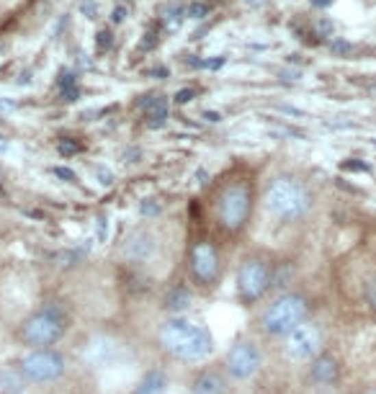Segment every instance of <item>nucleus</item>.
Instances as JSON below:
<instances>
[{
  "label": "nucleus",
  "instance_id": "nucleus-12",
  "mask_svg": "<svg viewBox=\"0 0 376 394\" xmlns=\"http://www.w3.org/2000/svg\"><path fill=\"white\" fill-rule=\"evenodd\" d=\"M340 379V363L333 353H317L310 361V382L317 386H333Z\"/></svg>",
  "mask_w": 376,
  "mask_h": 394
},
{
  "label": "nucleus",
  "instance_id": "nucleus-1",
  "mask_svg": "<svg viewBox=\"0 0 376 394\" xmlns=\"http://www.w3.org/2000/svg\"><path fill=\"white\" fill-rule=\"evenodd\" d=\"M158 343L171 358L183 363H201L206 361L216 348L214 335L201 322H194L183 315H171L162 320L158 330Z\"/></svg>",
  "mask_w": 376,
  "mask_h": 394
},
{
  "label": "nucleus",
  "instance_id": "nucleus-14",
  "mask_svg": "<svg viewBox=\"0 0 376 394\" xmlns=\"http://www.w3.org/2000/svg\"><path fill=\"white\" fill-rule=\"evenodd\" d=\"M191 394H227V373L216 369H201L191 379Z\"/></svg>",
  "mask_w": 376,
  "mask_h": 394
},
{
  "label": "nucleus",
  "instance_id": "nucleus-28",
  "mask_svg": "<svg viewBox=\"0 0 376 394\" xmlns=\"http://www.w3.org/2000/svg\"><path fill=\"white\" fill-rule=\"evenodd\" d=\"M276 108H279L281 114H289V116H307L301 108H294V106H284V103H281V106H276Z\"/></svg>",
  "mask_w": 376,
  "mask_h": 394
},
{
  "label": "nucleus",
  "instance_id": "nucleus-39",
  "mask_svg": "<svg viewBox=\"0 0 376 394\" xmlns=\"http://www.w3.org/2000/svg\"><path fill=\"white\" fill-rule=\"evenodd\" d=\"M312 394H340V392H335V389H317V392H312Z\"/></svg>",
  "mask_w": 376,
  "mask_h": 394
},
{
  "label": "nucleus",
  "instance_id": "nucleus-33",
  "mask_svg": "<svg viewBox=\"0 0 376 394\" xmlns=\"http://www.w3.org/2000/svg\"><path fill=\"white\" fill-rule=\"evenodd\" d=\"M201 116H204L206 121H212V124H216V121H222V116H219V114H216V111H204V114H201Z\"/></svg>",
  "mask_w": 376,
  "mask_h": 394
},
{
  "label": "nucleus",
  "instance_id": "nucleus-24",
  "mask_svg": "<svg viewBox=\"0 0 376 394\" xmlns=\"http://www.w3.org/2000/svg\"><path fill=\"white\" fill-rule=\"evenodd\" d=\"M366 301L371 304V309H376V278H371V284L366 286Z\"/></svg>",
  "mask_w": 376,
  "mask_h": 394
},
{
  "label": "nucleus",
  "instance_id": "nucleus-16",
  "mask_svg": "<svg viewBox=\"0 0 376 394\" xmlns=\"http://www.w3.org/2000/svg\"><path fill=\"white\" fill-rule=\"evenodd\" d=\"M168 386H171L168 373L162 369H150L134 386V394H168Z\"/></svg>",
  "mask_w": 376,
  "mask_h": 394
},
{
  "label": "nucleus",
  "instance_id": "nucleus-25",
  "mask_svg": "<svg viewBox=\"0 0 376 394\" xmlns=\"http://www.w3.org/2000/svg\"><path fill=\"white\" fill-rule=\"evenodd\" d=\"M98 49H108V47H111V42H114V39H111V32H106V29H103V32H98Z\"/></svg>",
  "mask_w": 376,
  "mask_h": 394
},
{
  "label": "nucleus",
  "instance_id": "nucleus-38",
  "mask_svg": "<svg viewBox=\"0 0 376 394\" xmlns=\"http://www.w3.org/2000/svg\"><path fill=\"white\" fill-rule=\"evenodd\" d=\"M247 5H253V8H260V5H266V0H245Z\"/></svg>",
  "mask_w": 376,
  "mask_h": 394
},
{
  "label": "nucleus",
  "instance_id": "nucleus-6",
  "mask_svg": "<svg viewBox=\"0 0 376 394\" xmlns=\"http://www.w3.org/2000/svg\"><path fill=\"white\" fill-rule=\"evenodd\" d=\"M18 373L32 384H52L67 371L65 356L54 348H32L18 358Z\"/></svg>",
  "mask_w": 376,
  "mask_h": 394
},
{
  "label": "nucleus",
  "instance_id": "nucleus-11",
  "mask_svg": "<svg viewBox=\"0 0 376 394\" xmlns=\"http://www.w3.org/2000/svg\"><path fill=\"white\" fill-rule=\"evenodd\" d=\"M158 253V234L147 227H137L127 234V240L121 243V256L129 263H147Z\"/></svg>",
  "mask_w": 376,
  "mask_h": 394
},
{
  "label": "nucleus",
  "instance_id": "nucleus-37",
  "mask_svg": "<svg viewBox=\"0 0 376 394\" xmlns=\"http://www.w3.org/2000/svg\"><path fill=\"white\" fill-rule=\"evenodd\" d=\"M312 5H317V8H327V5H333V0H312Z\"/></svg>",
  "mask_w": 376,
  "mask_h": 394
},
{
  "label": "nucleus",
  "instance_id": "nucleus-3",
  "mask_svg": "<svg viewBox=\"0 0 376 394\" xmlns=\"http://www.w3.org/2000/svg\"><path fill=\"white\" fill-rule=\"evenodd\" d=\"M70 330V317L62 307L57 304H42L26 315L18 325V341L32 351V348H52L60 343Z\"/></svg>",
  "mask_w": 376,
  "mask_h": 394
},
{
  "label": "nucleus",
  "instance_id": "nucleus-26",
  "mask_svg": "<svg viewBox=\"0 0 376 394\" xmlns=\"http://www.w3.org/2000/svg\"><path fill=\"white\" fill-rule=\"evenodd\" d=\"M60 152L62 155H75V152H80V145H75V142H60Z\"/></svg>",
  "mask_w": 376,
  "mask_h": 394
},
{
  "label": "nucleus",
  "instance_id": "nucleus-9",
  "mask_svg": "<svg viewBox=\"0 0 376 394\" xmlns=\"http://www.w3.org/2000/svg\"><path fill=\"white\" fill-rule=\"evenodd\" d=\"M188 273L191 281L204 288H214L222 276V258L216 253L214 243L206 240H196L188 247Z\"/></svg>",
  "mask_w": 376,
  "mask_h": 394
},
{
  "label": "nucleus",
  "instance_id": "nucleus-40",
  "mask_svg": "<svg viewBox=\"0 0 376 394\" xmlns=\"http://www.w3.org/2000/svg\"><path fill=\"white\" fill-rule=\"evenodd\" d=\"M366 394H376V386H371V389H368Z\"/></svg>",
  "mask_w": 376,
  "mask_h": 394
},
{
  "label": "nucleus",
  "instance_id": "nucleus-4",
  "mask_svg": "<svg viewBox=\"0 0 376 394\" xmlns=\"http://www.w3.org/2000/svg\"><path fill=\"white\" fill-rule=\"evenodd\" d=\"M310 317V301L299 291H284L258 315V328L268 338H286L297 325Z\"/></svg>",
  "mask_w": 376,
  "mask_h": 394
},
{
  "label": "nucleus",
  "instance_id": "nucleus-32",
  "mask_svg": "<svg viewBox=\"0 0 376 394\" xmlns=\"http://www.w3.org/2000/svg\"><path fill=\"white\" fill-rule=\"evenodd\" d=\"M317 29H320V34H323V36H333V23H330V21H320V23H317Z\"/></svg>",
  "mask_w": 376,
  "mask_h": 394
},
{
  "label": "nucleus",
  "instance_id": "nucleus-13",
  "mask_svg": "<svg viewBox=\"0 0 376 394\" xmlns=\"http://www.w3.org/2000/svg\"><path fill=\"white\" fill-rule=\"evenodd\" d=\"M116 356H118L116 343L103 338V335H98V338H93V341L86 345L83 361H86L90 369H103V366H108L111 361H116Z\"/></svg>",
  "mask_w": 376,
  "mask_h": 394
},
{
  "label": "nucleus",
  "instance_id": "nucleus-29",
  "mask_svg": "<svg viewBox=\"0 0 376 394\" xmlns=\"http://www.w3.org/2000/svg\"><path fill=\"white\" fill-rule=\"evenodd\" d=\"M124 16H127V8H124V5H118V8H114V13H111V21L121 23L124 21Z\"/></svg>",
  "mask_w": 376,
  "mask_h": 394
},
{
  "label": "nucleus",
  "instance_id": "nucleus-15",
  "mask_svg": "<svg viewBox=\"0 0 376 394\" xmlns=\"http://www.w3.org/2000/svg\"><path fill=\"white\" fill-rule=\"evenodd\" d=\"M145 108V121L150 129H160L168 121V98L162 96H147V101H140Z\"/></svg>",
  "mask_w": 376,
  "mask_h": 394
},
{
  "label": "nucleus",
  "instance_id": "nucleus-17",
  "mask_svg": "<svg viewBox=\"0 0 376 394\" xmlns=\"http://www.w3.org/2000/svg\"><path fill=\"white\" fill-rule=\"evenodd\" d=\"M191 304V291L188 286H173L165 294V309H171L173 315H181L183 309Z\"/></svg>",
  "mask_w": 376,
  "mask_h": 394
},
{
  "label": "nucleus",
  "instance_id": "nucleus-35",
  "mask_svg": "<svg viewBox=\"0 0 376 394\" xmlns=\"http://www.w3.org/2000/svg\"><path fill=\"white\" fill-rule=\"evenodd\" d=\"M147 75H155V77H168V70H162V67H152V70H147Z\"/></svg>",
  "mask_w": 376,
  "mask_h": 394
},
{
  "label": "nucleus",
  "instance_id": "nucleus-30",
  "mask_svg": "<svg viewBox=\"0 0 376 394\" xmlns=\"http://www.w3.org/2000/svg\"><path fill=\"white\" fill-rule=\"evenodd\" d=\"M77 93H80V90H77V86L62 88V98H65V101H75V98H77Z\"/></svg>",
  "mask_w": 376,
  "mask_h": 394
},
{
  "label": "nucleus",
  "instance_id": "nucleus-20",
  "mask_svg": "<svg viewBox=\"0 0 376 394\" xmlns=\"http://www.w3.org/2000/svg\"><path fill=\"white\" fill-rule=\"evenodd\" d=\"M330 52H333L335 57H348V54H353V44L345 42V39H333V42H330Z\"/></svg>",
  "mask_w": 376,
  "mask_h": 394
},
{
  "label": "nucleus",
  "instance_id": "nucleus-18",
  "mask_svg": "<svg viewBox=\"0 0 376 394\" xmlns=\"http://www.w3.org/2000/svg\"><path fill=\"white\" fill-rule=\"evenodd\" d=\"M183 19H186V13H183L178 5H168V8L162 11V23H165L168 32H175V29L181 26Z\"/></svg>",
  "mask_w": 376,
  "mask_h": 394
},
{
  "label": "nucleus",
  "instance_id": "nucleus-22",
  "mask_svg": "<svg viewBox=\"0 0 376 394\" xmlns=\"http://www.w3.org/2000/svg\"><path fill=\"white\" fill-rule=\"evenodd\" d=\"M196 93H199V90H196V88H183V90H178V93H175V103H188V101H194L196 98Z\"/></svg>",
  "mask_w": 376,
  "mask_h": 394
},
{
  "label": "nucleus",
  "instance_id": "nucleus-2",
  "mask_svg": "<svg viewBox=\"0 0 376 394\" xmlns=\"http://www.w3.org/2000/svg\"><path fill=\"white\" fill-rule=\"evenodd\" d=\"M263 206L279 222H301L312 212V193L301 181L291 175H281L268 183L263 193Z\"/></svg>",
  "mask_w": 376,
  "mask_h": 394
},
{
  "label": "nucleus",
  "instance_id": "nucleus-19",
  "mask_svg": "<svg viewBox=\"0 0 376 394\" xmlns=\"http://www.w3.org/2000/svg\"><path fill=\"white\" fill-rule=\"evenodd\" d=\"M183 13H186L188 19H194V21H201V19L209 16V5H204V3H188V8Z\"/></svg>",
  "mask_w": 376,
  "mask_h": 394
},
{
  "label": "nucleus",
  "instance_id": "nucleus-36",
  "mask_svg": "<svg viewBox=\"0 0 376 394\" xmlns=\"http://www.w3.org/2000/svg\"><path fill=\"white\" fill-rule=\"evenodd\" d=\"M343 168L345 171H366V165H361V162H345Z\"/></svg>",
  "mask_w": 376,
  "mask_h": 394
},
{
  "label": "nucleus",
  "instance_id": "nucleus-21",
  "mask_svg": "<svg viewBox=\"0 0 376 394\" xmlns=\"http://www.w3.org/2000/svg\"><path fill=\"white\" fill-rule=\"evenodd\" d=\"M273 134H279V137H289V139H304V132L301 129H294V127H273L271 129Z\"/></svg>",
  "mask_w": 376,
  "mask_h": 394
},
{
  "label": "nucleus",
  "instance_id": "nucleus-23",
  "mask_svg": "<svg viewBox=\"0 0 376 394\" xmlns=\"http://www.w3.org/2000/svg\"><path fill=\"white\" fill-rule=\"evenodd\" d=\"M52 173L57 175V178H62V181H67V183H77V175L70 168H52Z\"/></svg>",
  "mask_w": 376,
  "mask_h": 394
},
{
  "label": "nucleus",
  "instance_id": "nucleus-5",
  "mask_svg": "<svg viewBox=\"0 0 376 394\" xmlns=\"http://www.w3.org/2000/svg\"><path fill=\"white\" fill-rule=\"evenodd\" d=\"M273 286V266L263 256H245L237 263L235 271V288L237 299L250 307L258 304Z\"/></svg>",
  "mask_w": 376,
  "mask_h": 394
},
{
  "label": "nucleus",
  "instance_id": "nucleus-27",
  "mask_svg": "<svg viewBox=\"0 0 376 394\" xmlns=\"http://www.w3.org/2000/svg\"><path fill=\"white\" fill-rule=\"evenodd\" d=\"M80 8H83V13H88V19H96V3L93 0H83Z\"/></svg>",
  "mask_w": 376,
  "mask_h": 394
},
{
  "label": "nucleus",
  "instance_id": "nucleus-41",
  "mask_svg": "<svg viewBox=\"0 0 376 394\" xmlns=\"http://www.w3.org/2000/svg\"><path fill=\"white\" fill-rule=\"evenodd\" d=\"M371 86H374V88H376V80H374V83H371Z\"/></svg>",
  "mask_w": 376,
  "mask_h": 394
},
{
  "label": "nucleus",
  "instance_id": "nucleus-34",
  "mask_svg": "<svg viewBox=\"0 0 376 394\" xmlns=\"http://www.w3.org/2000/svg\"><path fill=\"white\" fill-rule=\"evenodd\" d=\"M98 178H101V183H103V186H108V183H114V175H111V173H108V171H98Z\"/></svg>",
  "mask_w": 376,
  "mask_h": 394
},
{
  "label": "nucleus",
  "instance_id": "nucleus-7",
  "mask_svg": "<svg viewBox=\"0 0 376 394\" xmlns=\"http://www.w3.org/2000/svg\"><path fill=\"white\" fill-rule=\"evenodd\" d=\"M250 214H253V196L247 186L235 183L222 191L216 201V219L227 232H240L250 222Z\"/></svg>",
  "mask_w": 376,
  "mask_h": 394
},
{
  "label": "nucleus",
  "instance_id": "nucleus-31",
  "mask_svg": "<svg viewBox=\"0 0 376 394\" xmlns=\"http://www.w3.org/2000/svg\"><path fill=\"white\" fill-rule=\"evenodd\" d=\"M155 44H158V39H155V32L145 34V39H142V49H152Z\"/></svg>",
  "mask_w": 376,
  "mask_h": 394
},
{
  "label": "nucleus",
  "instance_id": "nucleus-8",
  "mask_svg": "<svg viewBox=\"0 0 376 394\" xmlns=\"http://www.w3.org/2000/svg\"><path fill=\"white\" fill-rule=\"evenodd\" d=\"M263 366V353L250 338H237L225 353V373L235 382H250Z\"/></svg>",
  "mask_w": 376,
  "mask_h": 394
},
{
  "label": "nucleus",
  "instance_id": "nucleus-10",
  "mask_svg": "<svg viewBox=\"0 0 376 394\" xmlns=\"http://www.w3.org/2000/svg\"><path fill=\"white\" fill-rule=\"evenodd\" d=\"M284 353L291 361H312L317 353H323V330L312 320H304L284 338Z\"/></svg>",
  "mask_w": 376,
  "mask_h": 394
}]
</instances>
